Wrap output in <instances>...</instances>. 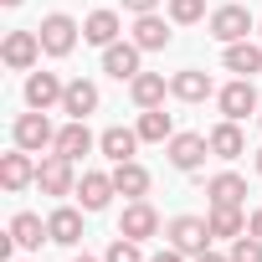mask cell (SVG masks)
<instances>
[{"label":"cell","mask_w":262,"mask_h":262,"mask_svg":"<svg viewBox=\"0 0 262 262\" xmlns=\"http://www.w3.org/2000/svg\"><path fill=\"white\" fill-rule=\"evenodd\" d=\"M170 21H175V26H195V21H206V0H170Z\"/></svg>","instance_id":"f1b7e54d"},{"label":"cell","mask_w":262,"mask_h":262,"mask_svg":"<svg viewBox=\"0 0 262 262\" xmlns=\"http://www.w3.org/2000/svg\"><path fill=\"white\" fill-rule=\"evenodd\" d=\"M165 155H170V165H175V170H185V175H190V170H201V165H206L211 139H206V134H175V139L165 144Z\"/></svg>","instance_id":"9c48e42d"},{"label":"cell","mask_w":262,"mask_h":262,"mask_svg":"<svg viewBox=\"0 0 262 262\" xmlns=\"http://www.w3.org/2000/svg\"><path fill=\"white\" fill-rule=\"evenodd\" d=\"M257 123H262V108H257Z\"/></svg>","instance_id":"ab89813d"},{"label":"cell","mask_w":262,"mask_h":262,"mask_svg":"<svg viewBox=\"0 0 262 262\" xmlns=\"http://www.w3.org/2000/svg\"><path fill=\"white\" fill-rule=\"evenodd\" d=\"M149 262H185V252H175V247H165V252H155Z\"/></svg>","instance_id":"d6a6232c"},{"label":"cell","mask_w":262,"mask_h":262,"mask_svg":"<svg viewBox=\"0 0 262 262\" xmlns=\"http://www.w3.org/2000/svg\"><path fill=\"white\" fill-rule=\"evenodd\" d=\"M98 82H88V77H72L67 82V93H62V113L67 118H88V113H98Z\"/></svg>","instance_id":"2e32d148"},{"label":"cell","mask_w":262,"mask_h":262,"mask_svg":"<svg viewBox=\"0 0 262 262\" xmlns=\"http://www.w3.org/2000/svg\"><path fill=\"white\" fill-rule=\"evenodd\" d=\"M134 128H139L144 144H170V139H175V118H170L165 108H139V123H134Z\"/></svg>","instance_id":"d4e9b609"},{"label":"cell","mask_w":262,"mask_h":262,"mask_svg":"<svg viewBox=\"0 0 262 262\" xmlns=\"http://www.w3.org/2000/svg\"><path fill=\"white\" fill-rule=\"evenodd\" d=\"M165 236H170V247L185 252V257L211 252V221H206V216H175V221L165 226Z\"/></svg>","instance_id":"7a4b0ae2"},{"label":"cell","mask_w":262,"mask_h":262,"mask_svg":"<svg viewBox=\"0 0 262 262\" xmlns=\"http://www.w3.org/2000/svg\"><path fill=\"white\" fill-rule=\"evenodd\" d=\"M165 93H170V82L160 72H139L134 82H128V98H134L139 108H165Z\"/></svg>","instance_id":"4316f807"},{"label":"cell","mask_w":262,"mask_h":262,"mask_svg":"<svg viewBox=\"0 0 262 262\" xmlns=\"http://www.w3.org/2000/svg\"><path fill=\"white\" fill-rule=\"evenodd\" d=\"M118 31H123V21H118V11H108V6L82 21V41H93V47H113Z\"/></svg>","instance_id":"7402d4cb"},{"label":"cell","mask_w":262,"mask_h":262,"mask_svg":"<svg viewBox=\"0 0 262 262\" xmlns=\"http://www.w3.org/2000/svg\"><path fill=\"white\" fill-rule=\"evenodd\" d=\"M257 36H262V16H257Z\"/></svg>","instance_id":"f35d334b"},{"label":"cell","mask_w":262,"mask_h":262,"mask_svg":"<svg viewBox=\"0 0 262 262\" xmlns=\"http://www.w3.org/2000/svg\"><path fill=\"white\" fill-rule=\"evenodd\" d=\"M155 6H160V0H123V11H134V16H149Z\"/></svg>","instance_id":"1f68e13d"},{"label":"cell","mask_w":262,"mask_h":262,"mask_svg":"<svg viewBox=\"0 0 262 262\" xmlns=\"http://www.w3.org/2000/svg\"><path fill=\"white\" fill-rule=\"evenodd\" d=\"M47 231H52L57 247H77V242H82V211H77V206H57V211L47 216Z\"/></svg>","instance_id":"ffe728a7"},{"label":"cell","mask_w":262,"mask_h":262,"mask_svg":"<svg viewBox=\"0 0 262 262\" xmlns=\"http://www.w3.org/2000/svg\"><path fill=\"white\" fill-rule=\"evenodd\" d=\"M206 195H211V206H242L247 201V180L236 170H221V175L206 180Z\"/></svg>","instance_id":"603a6c76"},{"label":"cell","mask_w":262,"mask_h":262,"mask_svg":"<svg viewBox=\"0 0 262 262\" xmlns=\"http://www.w3.org/2000/svg\"><path fill=\"white\" fill-rule=\"evenodd\" d=\"M221 62H226V72L252 77V72H262V47H257V41H231V47L221 52Z\"/></svg>","instance_id":"484cf974"},{"label":"cell","mask_w":262,"mask_h":262,"mask_svg":"<svg viewBox=\"0 0 262 262\" xmlns=\"http://www.w3.org/2000/svg\"><path fill=\"white\" fill-rule=\"evenodd\" d=\"M211 36L221 41V47H231V41H247L252 31H257V16L247 11V6H221V11H211Z\"/></svg>","instance_id":"3957f363"},{"label":"cell","mask_w":262,"mask_h":262,"mask_svg":"<svg viewBox=\"0 0 262 262\" xmlns=\"http://www.w3.org/2000/svg\"><path fill=\"white\" fill-rule=\"evenodd\" d=\"M62 93H67V82L57 72H26V108L52 113V108H62Z\"/></svg>","instance_id":"ba28073f"},{"label":"cell","mask_w":262,"mask_h":262,"mask_svg":"<svg viewBox=\"0 0 262 262\" xmlns=\"http://www.w3.org/2000/svg\"><path fill=\"white\" fill-rule=\"evenodd\" d=\"M195 262H231V257H216V252H201Z\"/></svg>","instance_id":"e575fe53"},{"label":"cell","mask_w":262,"mask_h":262,"mask_svg":"<svg viewBox=\"0 0 262 262\" xmlns=\"http://www.w3.org/2000/svg\"><path fill=\"white\" fill-rule=\"evenodd\" d=\"M113 195H118V185H113V170H108V175H103V170H88V175L77 180V201H82V211H103Z\"/></svg>","instance_id":"5bb4252c"},{"label":"cell","mask_w":262,"mask_h":262,"mask_svg":"<svg viewBox=\"0 0 262 262\" xmlns=\"http://www.w3.org/2000/svg\"><path fill=\"white\" fill-rule=\"evenodd\" d=\"M93 144H98V139H93L88 118H67V123L57 128V144H52V149H57V155H67V160H82Z\"/></svg>","instance_id":"9a60e30c"},{"label":"cell","mask_w":262,"mask_h":262,"mask_svg":"<svg viewBox=\"0 0 262 262\" xmlns=\"http://www.w3.org/2000/svg\"><path fill=\"white\" fill-rule=\"evenodd\" d=\"M0 185H6L11 195H21L26 185H36V160L26 149H11V155H0Z\"/></svg>","instance_id":"7c38bea8"},{"label":"cell","mask_w":262,"mask_h":262,"mask_svg":"<svg viewBox=\"0 0 262 262\" xmlns=\"http://www.w3.org/2000/svg\"><path fill=\"white\" fill-rule=\"evenodd\" d=\"M160 231V211L149 201H128L123 216H118V236H134V242H149Z\"/></svg>","instance_id":"30bf717a"},{"label":"cell","mask_w":262,"mask_h":262,"mask_svg":"<svg viewBox=\"0 0 262 262\" xmlns=\"http://www.w3.org/2000/svg\"><path fill=\"white\" fill-rule=\"evenodd\" d=\"M231 262H262V236H252V231H242L236 242H231V252H226Z\"/></svg>","instance_id":"4dcf8cb0"},{"label":"cell","mask_w":262,"mask_h":262,"mask_svg":"<svg viewBox=\"0 0 262 262\" xmlns=\"http://www.w3.org/2000/svg\"><path fill=\"white\" fill-rule=\"evenodd\" d=\"M216 108H221V118H247V113H257V88H252V77H231L226 88H216Z\"/></svg>","instance_id":"52a82bcc"},{"label":"cell","mask_w":262,"mask_h":262,"mask_svg":"<svg viewBox=\"0 0 262 262\" xmlns=\"http://www.w3.org/2000/svg\"><path fill=\"white\" fill-rule=\"evenodd\" d=\"M139 57H144V52H139L134 41H113V47H103V72H108V77H118V82H134V77L144 72V67H139Z\"/></svg>","instance_id":"8fae6325"},{"label":"cell","mask_w":262,"mask_h":262,"mask_svg":"<svg viewBox=\"0 0 262 262\" xmlns=\"http://www.w3.org/2000/svg\"><path fill=\"white\" fill-rule=\"evenodd\" d=\"M11 139H16V149L41 155V149H52V144H57V128H52V118H47L41 108H31V113H21V118L11 123Z\"/></svg>","instance_id":"6da1fadb"},{"label":"cell","mask_w":262,"mask_h":262,"mask_svg":"<svg viewBox=\"0 0 262 262\" xmlns=\"http://www.w3.org/2000/svg\"><path fill=\"white\" fill-rule=\"evenodd\" d=\"M113 185H118V195H128V201H144V195H149V170H144L139 160H123V165H113Z\"/></svg>","instance_id":"cb8c5ba5"},{"label":"cell","mask_w":262,"mask_h":262,"mask_svg":"<svg viewBox=\"0 0 262 262\" xmlns=\"http://www.w3.org/2000/svg\"><path fill=\"white\" fill-rule=\"evenodd\" d=\"M72 262H103V257H88V252H82V257H72Z\"/></svg>","instance_id":"d590c367"},{"label":"cell","mask_w":262,"mask_h":262,"mask_svg":"<svg viewBox=\"0 0 262 262\" xmlns=\"http://www.w3.org/2000/svg\"><path fill=\"white\" fill-rule=\"evenodd\" d=\"M103 262H149V257L139 252V242H134V236H113V247L103 252Z\"/></svg>","instance_id":"f546056e"},{"label":"cell","mask_w":262,"mask_h":262,"mask_svg":"<svg viewBox=\"0 0 262 262\" xmlns=\"http://www.w3.org/2000/svg\"><path fill=\"white\" fill-rule=\"evenodd\" d=\"M206 139H211V155H216V160H242V155H247V139H242V123H236V118H221Z\"/></svg>","instance_id":"e0dca14e"},{"label":"cell","mask_w":262,"mask_h":262,"mask_svg":"<svg viewBox=\"0 0 262 262\" xmlns=\"http://www.w3.org/2000/svg\"><path fill=\"white\" fill-rule=\"evenodd\" d=\"M77 21L67 16V11H52V16H41V26H36V36H41V52L47 57H67L72 47H77Z\"/></svg>","instance_id":"277c9868"},{"label":"cell","mask_w":262,"mask_h":262,"mask_svg":"<svg viewBox=\"0 0 262 262\" xmlns=\"http://www.w3.org/2000/svg\"><path fill=\"white\" fill-rule=\"evenodd\" d=\"M211 236H226V242H236L242 231H247V216H242V206H211Z\"/></svg>","instance_id":"83f0119b"},{"label":"cell","mask_w":262,"mask_h":262,"mask_svg":"<svg viewBox=\"0 0 262 262\" xmlns=\"http://www.w3.org/2000/svg\"><path fill=\"white\" fill-rule=\"evenodd\" d=\"M128 41H134L139 52H165L170 47V26H165V16H134V36H128Z\"/></svg>","instance_id":"d6986e66"},{"label":"cell","mask_w":262,"mask_h":262,"mask_svg":"<svg viewBox=\"0 0 262 262\" xmlns=\"http://www.w3.org/2000/svg\"><path fill=\"white\" fill-rule=\"evenodd\" d=\"M247 231H252V236H262V206H257V211L247 216Z\"/></svg>","instance_id":"836d02e7"},{"label":"cell","mask_w":262,"mask_h":262,"mask_svg":"<svg viewBox=\"0 0 262 262\" xmlns=\"http://www.w3.org/2000/svg\"><path fill=\"white\" fill-rule=\"evenodd\" d=\"M0 6H6V11H16V6H21V0H0Z\"/></svg>","instance_id":"8d00e7d4"},{"label":"cell","mask_w":262,"mask_h":262,"mask_svg":"<svg viewBox=\"0 0 262 262\" xmlns=\"http://www.w3.org/2000/svg\"><path fill=\"white\" fill-rule=\"evenodd\" d=\"M170 98H180V103H206V98H216V82H211V72L185 67V72L170 77Z\"/></svg>","instance_id":"4fadbf2b"},{"label":"cell","mask_w":262,"mask_h":262,"mask_svg":"<svg viewBox=\"0 0 262 262\" xmlns=\"http://www.w3.org/2000/svg\"><path fill=\"white\" fill-rule=\"evenodd\" d=\"M6 231H11V236H16V247H26V252H36L41 242H52V231H47V221H41L36 211H16Z\"/></svg>","instance_id":"44dd1931"},{"label":"cell","mask_w":262,"mask_h":262,"mask_svg":"<svg viewBox=\"0 0 262 262\" xmlns=\"http://www.w3.org/2000/svg\"><path fill=\"white\" fill-rule=\"evenodd\" d=\"M0 62H6L11 72H36V62H41V36H36V26H31V31H11L6 41H0Z\"/></svg>","instance_id":"8992f818"},{"label":"cell","mask_w":262,"mask_h":262,"mask_svg":"<svg viewBox=\"0 0 262 262\" xmlns=\"http://www.w3.org/2000/svg\"><path fill=\"white\" fill-rule=\"evenodd\" d=\"M77 160H67V155H47L41 165H36V185H41V195H77V170H72Z\"/></svg>","instance_id":"5b68a950"},{"label":"cell","mask_w":262,"mask_h":262,"mask_svg":"<svg viewBox=\"0 0 262 262\" xmlns=\"http://www.w3.org/2000/svg\"><path fill=\"white\" fill-rule=\"evenodd\" d=\"M252 165H257V175H262V149H257V160H252Z\"/></svg>","instance_id":"74e56055"},{"label":"cell","mask_w":262,"mask_h":262,"mask_svg":"<svg viewBox=\"0 0 262 262\" xmlns=\"http://www.w3.org/2000/svg\"><path fill=\"white\" fill-rule=\"evenodd\" d=\"M144 139H139V128H103V134H98V149L113 160V165H123V160H134V149H139Z\"/></svg>","instance_id":"ac0fdd59"}]
</instances>
